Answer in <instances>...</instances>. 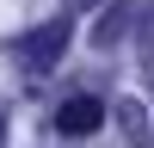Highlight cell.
I'll return each mask as SVG.
<instances>
[{
    "label": "cell",
    "instance_id": "6da1fadb",
    "mask_svg": "<svg viewBox=\"0 0 154 148\" xmlns=\"http://www.w3.org/2000/svg\"><path fill=\"white\" fill-rule=\"evenodd\" d=\"M68 37H74V19L62 12V19H49V25H37V31H25L19 43H12V56H19L25 74H49V68L62 62V49H68Z\"/></svg>",
    "mask_w": 154,
    "mask_h": 148
},
{
    "label": "cell",
    "instance_id": "7a4b0ae2",
    "mask_svg": "<svg viewBox=\"0 0 154 148\" xmlns=\"http://www.w3.org/2000/svg\"><path fill=\"white\" fill-rule=\"evenodd\" d=\"M99 123H105V105H99L93 93H74V99H62V111H56V130H62V136H93Z\"/></svg>",
    "mask_w": 154,
    "mask_h": 148
},
{
    "label": "cell",
    "instance_id": "3957f363",
    "mask_svg": "<svg viewBox=\"0 0 154 148\" xmlns=\"http://www.w3.org/2000/svg\"><path fill=\"white\" fill-rule=\"evenodd\" d=\"M117 136H123V148H154V136H148V111L136 105V99H123V105H117Z\"/></svg>",
    "mask_w": 154,
    "mask_h": 148
},
{
    "label": "cell",
    "instance_id": "277c9868",
    "mask_svg": "<svg viewBox=\"0 0 154 148\" xmlns=\"http://www.w3.org/2000/svg\"><path fill=\"white\" fill-rule=\"evenodd\" d=\"M123 31H130V0H111V6L99 12V25H93V43H99V49H111Z\"/></svg>",
    "mask_w": 154,
    "mask_h": 148
},
{
    "label": "cell",
    "instance_id": "5b68a950",
    "mask_svg": "<svg viewBox=\"0 0 154 148\" xmlns=\"http://www.w3.org/2000/svg\"><path fill=\"white\" fill-rule=\"evenodd\" d=\"M86 6H93V0H68V6H62V12H68V19H74V12H86Z\"/></svg>",
    "mask_w": 154,
    "mask_h": 148
}]
</instances>
